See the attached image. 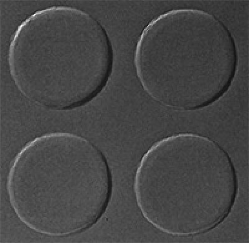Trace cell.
<instances>
[{
    "instance_id": "1",
    "label": "cell",
    "mask_w": 249,
    "mask_h": 243,
    "mask_svg": "<svg viewBox=\"0 0 249 243\" xmlns=\"http://www.w3.org/2000/svg\"><path fill=\"white\" fill-rule=\"evenodd\" d=\"M112 176L103 152L90 140L52 131L28 142L9 168L11 208L35 233L65 237L88 230L105 214Z\"/></svg>"
},
{
    "instance_id": "2",
    "label": "cell",
    "mask_w": 249,
    "mask_h": 243,
    "mask_svg": "<svg viewBox=\"0 0 249 243\" xmlns=\"http://www.w3.org/2000/svg\"><path fill=\"white\" fill-rule=\"evenodd\" d=\"M9 73L29 101L68 111L90 103L107 85L114 51L106 29L90 13L52 6L31 13L9 43Z\"/></svg>"
},
{
    "instance_id": "3",
    "label": "cell",
    "mask_w": 249,
    "mask_h": 243,
    "mask_svg": "<svg viewBox=\"0 0 249 243\" xmlns=\"http://www.w3.org/2000/svg\"><path fill=\"white\" fill-rule=\"evenodd\" d=\"M230 155L193 132L161 138L140 158L133 180L138 209L153 228L176 237L202 235L228 218L238 193Z\"/></svg>"
},
{
    "instance_id": "4",
    "label": "cell",
    "mask_w": 249,
    "mask_h": 243,
    "mask_svg": "<svg viewBox=\"0 0 249 243\" xmlns=\"http://www.w3.org/2000/svg\"><path fill=\"white\" fill-rule=\"evenodd\" d=\"M140 86L154 101L180 111L221 99L236 75L238 52L226 24L201 9L179 8L149 21L133 56Z\"/></svg>"
}]
</instances>
